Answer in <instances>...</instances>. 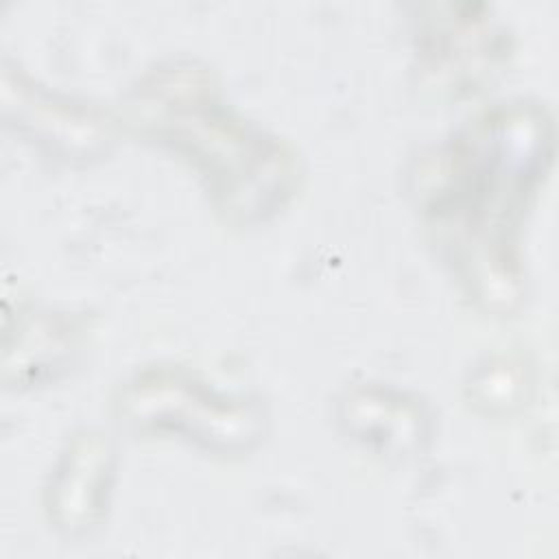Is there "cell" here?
I'll use <instances>...</instances> for the list:
<instances>
[{"mask_svg":"<svg viewBox=\"0 0 559 559\" xmlns=\"http://www.w3.org/2000/svg\"><path fill=\"white\" fill-rule=\"evenodd\" d=\"M555 129L544 107L500 105L461 129L417 175V197L435 242L489 310L522 297L520 231L552 162Z\"/></svg>","mask_w":559,"mask_h":559,"instance_id":"1","label":"cell"},{"mask_svg":"<svg viewBox=\"0 0 559 559\" xmlns=\"http://www.w3.org/2000/svg\"><path fill=\"white\" fill-rule=\"evenodd\" d=\"M129 105L142 133L181 153L199 170L227 218L260 221L293 194V153L236 116L205 70L192 63L159 68L133 90Z\"/></svg>","mask_w":559,"mask_h":559,"instance_id":"2","label":"cell"},{"mask_svg":"<svg viewBox=\"0 0 559 559\" xmlns=\"http://www.w3.org/2000/svg\"><path fill=\"white\" fill-rule=\"evenodd\" d=\"M122 408L138 426L188 432L207 448L227 452L245 448L260 430V417L249 404L218 397L175 373L138 380L129 386Z\"/></svg>","mask_w":559,"mask_h":559,"instance_id":"3","label":"cell"}]
</instances>
